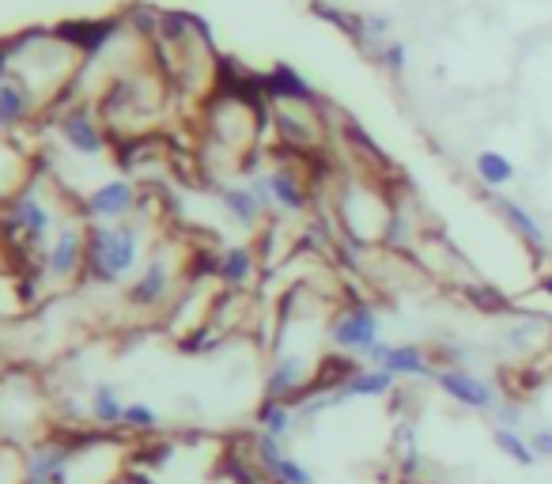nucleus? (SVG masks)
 I'll return each mask as SVG.
<instances>
[{
	"label": "nucleus",
	"instance_id": "nucleus-14",
	"mask_svg": "<svg viewBox=\"0 0 552 484\" xmlns=\"http://www.w3.org/2000/svg\"><path fill=\"white\" fill-rule=\"evenodd\" d=\"M27 114H31V91L12 80H0V129H16L19 121H27Z\"/></svg>",
	"mask_w": 552,
	"mask_h": 484
},
{
	"label": "nucleus",
	"instance_id": "nucleus-13",
	"mask_svg": "<svg viewBox=\"0 0 552 484\" xmlns=\"http://www.w3.org/2000/svg\"><path fill=\"white\" fill-rule=\"evenodd\" d=\"M91 420H95L99 428H121V420H125V401L118 398V390H114L110 382H99V386L91 390Z\"/></svg>",
	"mask_w": 552,
	"mask_h": 484
},
{
	"label": "nucleus",
	"instance_id": "nucleus-1",
	"mask_svg": "<svg viewBox=\"0 0 552 484\" xmlns=\"http://www.w3.org/2000/svg\"><path fill=\"white\" fill-rule=\"evenodd\" d=\"M140 258V231L121 224H91L84 231V273L99 284L129 277Z\"/></svg>",
	"mask_w": 552,
	"mask_h": 484
},
{
	"label": "nucleus",
	"instance_id": "nucleus-3",
	"mask_svg": "<svg viewBox=\"0 0 552 484\" xmlns=\"http://www.w3.org/2000/svg\"><path fill=\"white\" fill-rule=\"evenodd\" d=\"M133 205H137L133 182H129V178H110V182L95 186V190L80 201V216L99 220V224H121V220L133 212Z\"/></svg>",
	"mask_w": 552,
	"mask_h": 484
},
{
	"label": "nucleus",
	"instance_id": "nucleus-23",
	"mask_svg": "<svg viewBox=\"0 0 552 484\" xmlns=\"http://www.w3.org/2000/svg\"><path fill=\"white\" fill-rule=\"evenodd\" d=\"M121 428L133 435H148L159 428V413L152 405H144V401H133V405H125V420H121Z\"/></svg>",
	"mask_w": 552,
	"mask_h": 484
},
{
	"label": "nucleus",
	"instance_id": "nucleus-17",
	"mask_svg": "<svg viewBox=\"0 0 552 484\" xmlns=\"http://www.w3.org/2000/svg\"><path fill=\"white\" fill-rule=\"evenodd\" d=\"M220 201H224V208H227V216L235 220V224H242V227H254L261 220V201L254 197V190H224L220 193Z\"/></svg>",
	"mask_w": 552,
	"mask_h": 484
},
{
	"label": "nucleus",
	"instance_id": "nucleus-15",
	"mask_svg": "<svg viewBox=\"0 0 552 484\" xmlns=\"http://www.w3.org/2000/svg\"><path fill=\"white\" fill-rule=\"evenodd\" d=\"M382 367L390 371V375H435L432 363L424 360V352L416 345H397L386 352V360H382Z\"/></svg>",
	"mask_w": 552,
	"mask_h": 484
},
{
	"label": "nucleus",
	"instance_id": "nucleus-21",
	"mask_svg": "<svg viewBox=\"0 0 552 484\" xmlns=\"http://www.w3.org/2000/svg\"><path fill=\"white\" fill-rule=\"evenodd\" d=\"M477 178H481L484 186H507L511 178H515V167H511V159L500 156V152H481L477 156Z\"/></svg>",
	"mask_w": 552,
	"mask_h": 484
},
{
	"label": "nucleus",
	"instance_id": "nucleus-6",
	"mask_svg": "<svg viewBox=\"0 0 552 484\" xmlns=\"http://www.w3.org/2000/svg\"><path fill=\"white\" fill-rule=\"evenodd\" d=\"M50 224H53L50 208L42 205L35 193H19L16 201L8 205V231L23 235L27 242H42V239H46Z\"/></svg>",
	"mask_w": 552,
	"mask_h": 484
},
{
	"label": "nucleus",
	"instance_id": "nucleus-20",
	"mask_svg": "<svg viewBox=\"0 0 552 484\" xmlns=\"http://www.w3.org/2000/svg\"><path fill=\"white\" fill-rule=\"evenodd\" d=\"M492 205L500 208L503 216L511 220V227H515V231H522V239L530 242V246H541V242H545V235H541V227L534 224V216H530V212H526L522 205H515V201H507V197H492Z\"/></svg>",
	"mask_w": 552,
	"mask_h": 484
},
{
	"label": "nucleus",
	"instance_id": "nucleus-4",
	"mask_svg": "<svg viewBox=\"0 0 552 484\" xmlns=\"http://www.w3.org/2000/svg\"><path fill=\"white\" fill-rule=\"evenodd\" d=\"M329 337L337 348H356V352H371L379 345V318L367 303H352L348 311H341L329 326Z\"/></svg>",
	"mask_w": 552,
	"mask_h": 484
},
{
	"label": "nucleus",
	"instance_id": "nucleus-29",
	"mask_svg": "<svg viewBox=\"0 0 552 484\" xmlns=\"http://www.w3.org/2000/svg\"><path fill=\"white\" fill-rule=\"evenodd\" d=\"M19 484H57L50 477H31V473H19Z\"/></svg>",
	"mask_w": 552,
	"mask_h": 484
},
{
	"label": "nucleus",
	"instance_id": "nucleus-28",
	"mask_svg": "<svg viewBox=\"0 0 552 484\" xmlns=\"http://www.w3.org/2000/svg\"><path fill=\"white\" fill-rule=\"evenodd\" d=\"M530 447H534L537 458H552V432L549 428H541V432L530 435Z\"/></svg>",
	"mask_w": 552,
	"mask_h": 484
},
{
	"label": "nucleus",
	"instance_id": "nucleus-24",
	"mask_svg": "<svg viewBox=\"0 0 552 484\" xmlns=\"http://www.w3.org/2000/svg\"><path fill=\"white\" fill-rule=\"evenodd\" d=\"M345 137H348V144H356V148H360L363 156H371L375 163L390 167V159H386V152H382L379 144H375V137H367V133H363L356 121H345Z\"/></svg>",
	"mask_w": 552,
	"mask_h": 484
},
{
	"label": "nucleus",
	"instance_id": "nucleus-16",
	"mask_svg": "<svg viewBox=\"0 0 552 484\" xmlns=\"http://www.w3.org/2000/svg\"><path fill=\"white\" fill-rule=\"evenodd\" d=\"M254 277V254L246 246H231L224 258H220V280L227 288H242Z\"/></svg>",
	"mask_w": 552,
	"mask_h": 484
},
{
	"label": "nucleus",
	"instance_id": "nucleus-9",
	"mask_svg": "<svg viewBox=\"0 0 552 484\" xmlns=\"http://www.w3.org/2000/svg\"><path fill=\"white\" fill-rule=\"evenodd\" d=\"M171 295V265L163 258H152L144 265V273L137 277V284L129 288V303L137 307H156Z\"/></svg>",
	"mask_w": 552,
	"mask_h": 484
},
{
	"label": "nucleus",
	"instance_id": "nucleus-5",
	"mask_svg": "<svg viewBox=\"0 0 552 484\" xmlns=\"http://www.w3.org/2000/svg\"><path fill=\"white\" fill-rule=\"evenodd\" d=\"M61 137H65V144H69L76 156H103L106 152V137L103 129L95 125V118H91V110H84V106H76V110H69L65 118H61Z\"/></svg>",
	"mask_w": 552,
	"mask_h": 484
},
{
	"label": "nucleus",
	"instance_id": "nucleus-22",
	"mask_svg": "<svg viewBox=\"0 0 552 484\" xmlns=\"http://www.w3.org/2000/svg\"><path fill=\"white\" fill-rule=\"evenodd\" d=\"M492 439H496V447L511 458V462H518V466H534L537 462V454L534 447H530V439H522L518 432H511V428H496L492 432Z\"/></svg>",
	"mask_w": 552,
	"mask_h": 484
},
{
	"label": "nucleus",
	"instance_id": "nucleus-10",
	"mask_svg": "<svg viewBox=\"0 0 552 484\" xmlns=\"http://www.w3.org/2000/svg\"><path fill=\"white\" fill-rule=\"evenodd\" d=\"M303 371H307L303 356H280L276 367L269 371V379H265V398L288 401V405H292L295 394L307 386V382H303Z\"/></svg>",
	"mask_w": 552,
	"mask_h": 484
},
{
	"label": "nucleus",
	"instance_id": "nucleus-18",
	"mask_svg": "<svg viewBox=\"0 0 552 484\" xmlns=\"http://www.w3.org/2000/svg\"><path fill=\"white\" fill-rule=\"evenodd\" d=\"M258 424L265 435H273V439H284V435L292 432L295 416H292V405L288 401H273L265 398L258 405Z\"/></svg>",
	"mask_w": 552,
	"mask_h": 484
},
{
	"label": "nucleus",
	"instance_id": "nucleus-11",
	"mask_svg": "<svg viewBox=\"0 0 552 484\" xmlns=\"http://www.w3.org/2000/svg\"><path fill=\"white\" fill-rule=\"evenodd\" d=\"M261 87H265V95H273V99H292V103H318V91H314L292 65H276L269 76H261Z\"/></svg>",
	"mask_w": 552,
	"mask_h": 484
},
{
	"label": "nucleus",
	"instance_id": "nucleus-12",
	"mask_svg": "<svg viewBox=\"0 0 552 484\" xmlns=\"http://www.w3.org/2000/svg\"><path fill=\"white\" fill-rule=\"evenodd\" d=\"M390 390H394V375H390L386 367H379V371H360V375H352L337 394H329V405L348 401V398H382V394H390Z\"/></svg>",
	"mask_w": 552,
	"mask_h": 484
},
{
	"label": "nucleus",
	"instance_id": "nucleus-19",
	"mask_svg": "<svg viewBox=\"0 0 552 484\" xmlns=\"http://www.w3.org/2000/svg\"><path fill=\"white\" fill-rule=\"evenodd\" d=\"M269 190H273L276 205H284L288 212L307 208V193H303V186H299V178H295L292 171H273L269 174Z\"/></svg>",
	"mask_w": 552,
	"mask_h": 484
},
{
	"label": "nucleus",
	"instance_id": "nucleus-2",
	"mask_svg": "<svg viewBox=\"0 0 552 484\" xmlns=\"http://www.w3.org/2000/svg\"><path fill=\"white\" fill-rule=\"evenodd\" d=\"M121 19H65L57 23L50 35L69 46L72 53H84V57H99V53L118 38Z\"/></svg>",
	"mask_w": 552,
	"mask_h": 484
},
{
	"label": "nucleus",
	"instance_id": "nucleus-27",
	"mask_svg": "<svg viewBox=\"0 0 552 484\" xmlns=\"http://www.w3.org/2000/svg\"><path fill=\"white\" fill-rule=\"evenodd\" d=\"M379 57H382V65H386L390 72H401V69H405V46H401V42H390V46H386Z\"/></svg>",
	"mask_w": 552,
	"mask_h": 484
},
{
	"label": "nucleus",
	"instance_id": "nucleus-25",
	"mask_svg": "<svg viewBox=\"0 0 552 484\" xmlns=\"http://www.w3.org/2000/svg\"><path fill=\"white\" fill-rule=\"evenodd\" d=\"M397 458H401V473H405V477H413L420 454H416V447H413V428H409V424H401V428H397Z\"/></svg>",
	"mask_w": 552,
	"mask_h": 484
},
{
	"label": "nucleus",
	"instance_id": "nucleus-8",
	"mask_svg": "<svg viewBox=\"0 0 552 484\" xmlns=\"http://www.w3.org/2000/svg\"><path fill=\"white\" fill-rule=\"evenodd\" d=\"M80 265H84V235H80L76 227L57 231L50 242V250H46V269H50V277H72V273H80Z\"/></svg>",
	"mask_w": 552,
	"mask_h": 484
},
{
	"label": "nucleus",
	"instance_id": "nucleus-26",
	"mask_svg": "<svg viewBox=\"0 0 552 484\" xmlns=\"http://www.w3.org/2000/svg\"><path fill=\"white\" fill-rule=\"evenodd\" d=\"M269 481H273V484H314V477H311V469L299 466L295 458H288V454H284V462L276 466V473L269 477Z\"/></svg>",
	"mask_w": 552,
	"mask_h": 484
},
{
	"label": "nucleus",
	"instance_id": "nucleus-7",
	"mask_svg": "<svg viewBox=\"0 0 552 484\" xmlns=\"http://www.w3.org/2000/svg\"><path fill=\"white\" fill-rule=\"evenodd\" d=\"M435 382H439L454 401H462L466 409H496V394H492V386L481 379H473L469 371H458V367H450V371H435Z\"/></svg>",
	"mask_w": 552,
	"mask_h": 484
}]
</instances>
